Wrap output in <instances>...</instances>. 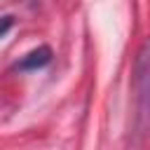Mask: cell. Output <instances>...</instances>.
<instances>
[{"instance_id":"obj_1","label":"cell","mask_w":150,"mask_h":150,"mask_svg":"<svg viewBox=\"0 0 150 150\" xmlns=\"http://www.w3.org/2000/svg\"><path fill=\"white\" fill-rule=\"evenodd\" d=\"M49 61H52V49L42 45V47H38V49L28 52V54L21 59L19 68H21V70H38V68H45Z\"/></svg>"},{"instance_id":"obj_2","label":"cell","mask_w":150,"mask_h":150,"mask_svg":"<svg viewBox=\"0 0 150 150\" xmlns=\"http://www.w3.org/2000/svg\"><path fill=\"white\" fill-rule=\"evenodd\" d=\"M14 26V16H9V14H5V16H0V38L9 30Z\"/></svg>"}]
</instances>
